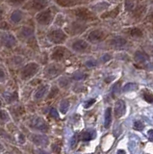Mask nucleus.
Wrapping results in <instances>:
<instances>
[{"mask_svg": "<svg viewBox=\"0 0 153 154\" xmlns=\"http://www.w3.org/2000/svg\"><path fill=\"white\" fill-rule=\"evenodd\" d=\"M39 70V66L36 63H30L21 71V78L22 80H28L32 78L35 75Z\"/></svg>", "mask_w": 153, "mask_h": 154, "instance_id": "nucleus-1", "label": "nucleus"}, {"mask_svg": "<svg viewBox=\"0 0 153 154\" xmlns=\"http://www.w3.org/2000/svg\"><path fill=\"white\" fill-rule=\"evenodd\" d=\"M29 126L31 128H33V129L42 131V132H46L48 130L47 123H46V122L40 117H35L31 119L29 122Z\"/></svg>", "mask_w": 153, "mask_h": 154, "instance_id": "nucleus-2", "label": "nucleus"}, {"mask_svg": "<svg viewBox=\"0 0 153 154\" xmlns=\"http://www.w3.org/2000/svg\"><path fill=\"white\" fill-rule=\"evenodd\" d=\"M75 15L77 17L81 18V20H92L95 18V17H93V15L90 11L87 10V9H79V10H76Z\"/></svg>", "mask_w": 153, "mask_h": 154, "instance_id": "nucleus-3", "label": "nucleus"}, {"mask_svg": "<svg viewBox=\"0 0 153 154\" xmlns=\"http://www.w3.org/2000/svg\"><path fill=\"white\" fill-rule=\"evenodd\" d=\"M49 40H51L53 43H63L64 40H65V36L63 32H61V31H53L50 34L48 35Z\"/></svg>", "mask_w": 153, "mask_h": 154, "instance_id": "nucleus-4", "label": "nucleus"}, {"mask_svg": "<svg viewBox=\"0 0 153 154\" xmlns=\"http://www.w3.org/2000/svg\"><path fill=\"white\" fill-rule=\"evenodd\" d=\"M31 140L37 146H46L48 144V138L45 136V135H40V134L33 135V136H31Z\"/></svg>", "mask_w": 153, "mask_h": 154, "instance_id": "nucleus-5", "label": "nucleus"}, {"mask_svg": "<svg viewBox=\"0 0 153 154\" xmlns=\"http://www.w3.org/2000/svg\"><path fill=\"white\" fill-rule=\"evenodd\" d=\"M126 107H125V103H124L123 100H118L117 103H115V116L117 118H120L122 117L125 113Z\"/></svg>", "mask_w": 153, "mask_h": 154, "instance_id": "nucleus-6", "label": "nucleus"}, {"mask_svg": "<svg viewBox=\"0 0 153 154\" xmlns=\"http://www.w3.org/2000/svg\"><path fill=\"white\" fill-rule=\"evenodd\" d=\"M65 49L64 47H58L53 52L52 59L56 60V61H61V60H63L65 58Z\"/></svg>", "mask_w": 153, "mask_h": 154, "instance_id": "nucleus-7", "label": "nucleus"}, {"mask_svg": "<svg viewBox=\"0 0 153 154\" xmlns=\"http://www.w3.org/2000/svg\"><path fill=\"white\" fill-rule=\"evenodd\" d=\"M48 87H49V86H47V85H43V86L40 87L39 89L37 90V92L35 93L34 98H35V99H40V98H42V97L46 95V93H47Z\"/></svg>", "mask_w": 153, "mask_h": 154, "instance_id": "nucleus-8", "label": "nucleus"}, {"mask_svg": "<svg viewBox=\"0 0 153 154\" xmlns=\"http://www.w3.org/2000/svg\"><path fill=\"white\" fill-rule=\"evenodd\" d=\"M72 46L76 51H79V52H85L89 49V45L85 42H82V40H79V42H76L75 43H73Z\"/></svg>", "mask_w": 153, "mask_h": 154, "instance_id": "nucleus-9", "label": "nucleus"}, {"mask_svg": "<svg viewBox=\"0 0 153 154\" xmlns=\"http://www.w3.org/2000/svg\"><path fill=\"white\" fill-rule=\"evenodd\" d=\"M105 35L103 34L102 32H100V31H95V32L92 33L89 36V40H92V42L93 43H96V42H101V40L104 39Z\"/></svg>", "mask_w": 153, "mask_h": 154, "instance_id": "nucleus-10", "label": "nucleus"}, {"mask_svg": "<svg viewBox=\"0 0 153 154\" xmlns=\"http://www.w3.org/2000/svg\"><path fill=\"white\" fill-rule=\"evenodd\" d=\"M61 72V70L58 67H55V66H51V67H49L47 70H46V72H45V75L47 77H55L57 76V75Z\"/></svg>", "mask_w": 153, "mask_h": 154, "instance_id": "nucleus-11", "label": "nucleus"}, {"mask_svg": "<svg viewBox=\"0 0 153 154\" xmlns=\"http://www.w3.org/2000/svg\"><path fill=\"white\" fill-rule=\"evenodd\" d=\"M112 123V109L107 108L105 111V118H104V126L105 128H109Z\"/></svg>", "mask_w": 153, "mask_h": 154, "instance_id": "nucleus-12", "label": "nucleus"}, {"mask_svg": "<svg viewBox=\"0 0 153 154\" xmlns=\"http://www.w3.org/2000/svg\"><path fill=\"white\" fill-rule=\"evenodd\" d=\"M55 2H57L59 5L62 7H70V6L76 5V1L73 0H55Z\"/></svg>", "mask_w": 153, "mask_h": 154, "instance_id": "nucleus-13", "label": "nucleus"}, {"mask_svg": "<svg viewBox=\"0 0 153 154\" xmlns=\"http://www.w3.org/2000/svg\"><path fill=\"white\" fill-rule=\"evenodd\" d=\"M6 101L8 103H12V102H15L17 101L18 99V95H17V93H6L4 95Z\"/></svg>", "mask_w": 153, "mask_h": 154, "instance_id": "nucleus-14", "label": "nucleus"}, {"mask_svg": "<svg viewBox=\"0 0 153 154\" xmlns=\"http://www.w3.org/2000/svg\"><path fill=\"white\" fill-rule=\"evenodd\" d=\"M68 109H70V102L65 99L62 100L61 103H60V111H61L62 114H67Z\"/></svg>", "mask_w": 153, "mask_h": 154, "instance_id": "nucleus-15", "label": "nucleus"}, {"mask_svg": "<svg viewBox=\"0 0 153 154\" xmlns=\"http://www.w3.org/2000/svg\"><path fill=\"white\" fill-rule=\"evenodd\" d=\"M10 121V117H9V114L5 110H0V122L2 123H6Z\"/></svg>", "mask_w": 153, "mask_h": 154, "instance_id": "nucleus-16", "label": "nucleus"}, {"mask_svg": "<svg viewBox=\"0 0 153 154\" xmlns=\"http://www.w3.org/2000/svg\"><path fill=\"white\" fill-rule=\"evenodd\" d=\"M137 89H138L137 84H135V83H128L122 88V91L124 93H127V92H132V91H135Z\"/></svg>", "mask_w": 153, "mask_h": 154, "instance_id": "nucleus-17", "label": "nucleus"}, {"mask_svg": "<svg viewBox=\"0 0 153 154\" xmlns=\"http://www.w3.org/2000/svg\"><path fill=\"white\" fill-rule=\"evenodd\" d=\"M93 138V135L90 132H84L82 135V140L84 142H89Z\"/></svg>", "mask_w": 153, "mask_h": 154, "instance_id": "nucleus-18", "label": "nucleus"}, {"mask_svg": "<svg viewBox=\"0 0 153 154\" xmlns=\"http://www.w3.org/2000/svg\"><path fill=\"white\" fill-rule=\"evenodd\" d=\"M58 93H59V89H58V88L57 87H53L47 97H48V98H53V97L58 95Z\"/></svg>", "mask_w": 153, "mask_h": 154, "instance_id": "nucleus-19", "label": "nucleus"}, {"mask_svg": "<svg viewBox=\"0 0 153 154\" xmlns=\"http://www.w3.org/2000/svg\"><path fill=\"white\" fill-rule=\"evenodd\" d=\"M120 82L118 81V82L115 83L113 88H112V93H115V95H118V93H120Z\"/></svg>", "mask_w": 153, "mask_h": 154, "instance_id": "nucleus-20", "label": "nucleus"}, {"mask_svg": "<svg viewBox=\"0 0 153 154\" xmlns=\"http://www.w3.org/2000/svg\"><path fill=\"white\" fill-rule=\"evenodd\" d=\"M143 128H145V125H143L142 121H135V123H134V129L140 131V130H143Z\"/></svg>", "mask_w": 153, "mask_h": 154, "instance_id": "nucleus-21", "label": "nucleus"}, {"mask_svg": "<svg viewBox=\"0 0 153 154\" xmlns=\"http://www.w3.org/2000/svg\"><path fill=\"white\" fill-rule=\"evenodd\" d=\"M143 98L147 103H153V95L151 93H143Z\"/></svg>", "mask_w": 153, "mask_h": 154, "instance_id": "nucleus-22", "label": "nucleus"}, {"mask_svg": "<svg viewBox=\"0 0 153 154\" xmlns=\"http://www.w3.org/2000/svg\"><path fill=\"white\" fill-rule=\"evenodd\" d=\"M49 115H50V117L53 118H59V114H58V111L56 110L55 108H51L50 109V112H49Z\"/></svg>", "mask_w": 153, "mask_h": 154, "instance_id": "nucleus-23", "label": "nucleus"}, {"mask_svg": "<svg viewBox=\"0 0 153 154\" xmlns=\"http://www.w3.org/2000/svg\"><path fill=\"white\" fill-rule=\"evenodd\" d=\"M59 84H60L61 87L63 88H67L68 86V81L67 80V78H63L62 80H60V82H59Z\"/></svg>", "mask_w": 153, "mask_h": 154, "instance_id": "nucleus-24", "label": "nucleus"}, {"mask_svg": "<svg viewBox=\"0 0 153 154\" xmlns=\"http://www.w3.org/2000/svg\"><path fill=\"white\" fill-rule=\"evenodd\" d=\"M95 99H90L89 101H87V102H86L85 108H90V107L92 106V104H95Z\"/></svg>", "mask_w": 153, "mask_h": 154, "instance_id": "nucleus-25", "label": "nucleus"}, {"mask_svg": "<svg viewBox=\"0 0 153 154\" xmlns=\"http://www.w3.org/2000/svg\"><path fill=\"white\" fill-rule=\"evenodd\" d=\"M4 79H5V72L0 68V81H3Z\"/></svg>", "mask_w": 153, "mask_h": 154, "instance_id": "nucleus-26", "label": "nucleus"}, {"mask_svg": "<svg viewBox=\"0 0 153 154\" xmlns=\"http://www.w3.org/2000/svg\"><path fill=\"white\" fill-rule=\"evenodd\" d=\"M85 76V75H83V74H75L73 76V78L75 80H80V79H83V77Z\"/></svg>", "mask_w": 153, "mask_h": 154, "instance_id": "nucleus-27", "label": "nucleus"}, {"mask_svg": "<svg viewBox=\"0 0 153 154\" xmlns=\"http://www.w3.org/2000/svg\"><path fill=\"white\" fill-rule=\"evenodd\" d=\"M76 142H77V136H74L73 139H72V142H71V146H74L76 144Z\"/></svg>", "mask_w": 153, "mask_h": 154, "instance_id": "nucleus-28", "label": "nucleus"}, {"mask_svg": "<svg viewBox=\"0 0 153 154\" xmlns=\"http://www.w3.org/2000/svg\"><path fill=\"white\" fill-rule=\"evenodd\" d=\"M147 135H148V138H149V139H150L151 141H153V130H149L148 133H147Z\"/></svg>", "mask_w": 153, "mask_h": 154, "instance_id": "nucleus-29", "label": "nucleus"}, {"mask_svg": "<svg viewBox=\"0 0 153 154\" xmlns=\"http://www.w3.org/2000/svg\"><path fill=\"white\" fill-rule=\"evenodd\" d=\"M24 141H25V138L23 137V135L20 134V135H19V142H20V143H23Z\"/></svg>", "mask_w": 153, "mask_h": 154, "instance_id": "nucleus-30", "label": "nucleus"}, {"mask_svg": "<svg viewBox=\"0 0 153 154\" xmlns=\"http://www.w3.org/2000/svg\"><path fill=\"white\" fill-rule=\"evenodd\" d=\"M118 154H125V151H124V150H122V149H120L118 151Z\"/></svg>", "mask_w": 153, "mask_h": 154, "instance_id": "nucleus-31", "label": "nucleus"}, {"mask_svg": "<svg viewBox=\"0 0 153 154\" xmlns=\"http://www.w3.org/2000/svg\"><path fill=\"white\" fill-rule=\"evenodd\" d=\"M2 106V100H1V98H0V107Z\"/></svg>", "mask_w": 153, "mask_h": 154, "instance_id": "nucleus-32", "label": "nucleus"}, {"mask_svg": "<svg viewBox=\"0 0 153 154\" xmlns=\"http://www.w3.org/2000/svg\"><path fill=\"white\" fill-rule=\"evenodd\" d=\"M40 153H42V154H47V153L45 152V151H40Z\"/></svg>", "mask_w": 153, "mask_h": 154, "instance_id": "nucleus-33", "label": "nucleus"}]
</instances>
